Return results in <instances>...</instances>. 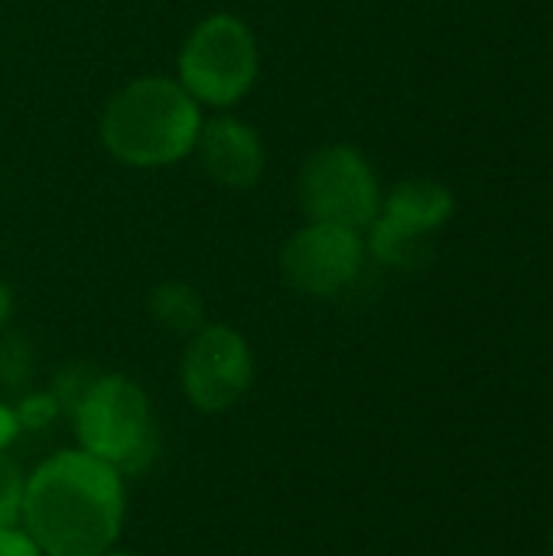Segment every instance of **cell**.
Instances as JSON below:
<instances>
[{"mask_svg":"<svg viewBox=\"0 0 553 556\" xmlns=\"http://www.w3.org/2000/svg\"><path fill=\"white\" fill-rule=\"evenodd\" d=\"M20 525L42 556L108 554L124 525L121 472L85 450L49 456L23 485Z\"/></svg>","mask_w":553,"mask_h":556,"instance_id":"1","label":"cell"},{"mask_svg":"<svg viewBox=\"0 0 553 556\" xmlns=\"http://www.w3.org/2000/svg\"><path fill=\"white\" fill-rule=\"evenodd\" d=\"M199 127L196 98L169 78H137L124 85L101 114L108 153L143 169L183 160L196 147Z\"/></svg>","mask_w":553,"mask_h":556,"instance_id":"2","label":"cell"},{"mask_svg":"<svg viewBox=\"0 0 553 556\" xmlns=\"http://www.w3.org/2000/svg\"><path fill=\"white\" fill-rule=\"evenodd\" d=\"M78 450L111 463L117 472L137 469L153 453V420L147 394L124 375L91 381L75 407Z\"/></svg>","mask_w":553,"mask_h":556,"instance_id":"3","label":"cell"},{"mask_svg":"<svg viewBox=\"0 0 553 556\" xmlns=\"http://www.w3.org/2000/svg\"><path fill=\"white\" fill-rule=\"evenodd\" d=\"M257 78V42L228 13L202 20L179 52V85L205 104H235Z\"/></svg>","mask_w":553,"mask_h":556,"instance_id":"4","label":"cell"},{"mask_svg":"<svg viewBox=\"0 0 553 556\" xmlns=\"http://www.w3.org/2000/svg\"><path fill=\"white\" fill-rule=\"evenodd\" d=\"M300 202L310 222L365 228L378 212V186L352 147H323L313 153L300 173Z\"/></svg>","mask_w":553,"mask_h":556,"instance_id":"5","label":"cell"},{"mask_svg":"<svg viewBox=\"0 0 553 556\" xmlns=\"http://www.w3.org/2000/svg\"><path fill=\"white\" fill-rule=\"evenodd\" d=\"M254 358L231 326H202L183 355V391L202 414L231 410L251 388Z\"/></svg>","mask_w":553,"mask_h":556,"instance_id":"6","label":"cell"},{"mask_svg":"<svg viewBox=\"0 0 553 556\" xmlns=\"http://www.w3.org/2000/svg\"><path fill=\"white\" fill-rule=\"evenodd\" d=\"M362 267V241L352 228L313 222L297 231L284 254V280L306 296H332L355 280Z\"/></svg>","mask_w":553,"mask_h":556,"instance_id":"7","label":"cell"},{"mask_svg":"<svg viewBox=\"0 0 553 556\" xmlns=\"http://www.w3.org/2000/svg\"><path fill=\"white\" fill-rule=\"evenodd\" d=\"M196 147H199V160L205 173L228 189H251L264 173L261 137L241 121L218 117L199 127Z\"/></svg>","mask_w":553,"mask_h":556,"instance_id":"8","label":"cell"},{"mask_svg":"<svg viewBox=\"0 0 553 556\" xmlns=\"http://www.w3.org/2000/svg\"><path fill=\"white\" fill-rule=\"evenodd\" d=\"M453 212V195L440 186V182H427V179H411L401 182L391 199H388V218H398L417 231H433L437 225H443Z\"/></svg>","mask_w":553,"mask_h":556,"instance_id":"9","label":"cell"},{"mask_svg":"<svg viewBox=\"0 0 553 556\" xmlns=\"http://www.w3.org/2000/svg\"><path fill=\"white\" fill-rule=\"evenodd\" d=\"M150 316H153V323H160L163 329L179 332V336H196L202 329V323H205V309H202L199 293L189 283H179V280L153 287Z\"/></svg>","mask_w":553,"mask_h":556,"instance_id":"10","label":"cell"},{"mask_svg":"<svg viewBox=\"0 0 553 556\" xmlns=\"http://www.w3.org/2000/svg\"><path fill=\"white\" fill-rule=\"evenodd\" d=\"M372 251L385 264H398V267L417 264V261L427 257V231H417V228H411V225L385 215L381 222H375Z\"/></svg>","mask_w":553,"mask_h":556,"instance_id":"11","label":"cell"},{"mask_svg":"<svg viewBox=\"0 0 553 556\" xmlns=\"http://www.w3.org/2000/svg\"><path fill=\"white\" fill-rule=\"evenodd\" d=\"M23 485H26V479H23L20 466L7 453H0V531L20 525Z\"/></svg>","mask_w":553,"mask_h":556,"instance_id":"12","label":"cell"},{"mask_svg":"<svg viewBox=\"0 0 553 556\" xmlns=\"http://www.w3.org/2000/svg\"><path fill=\"white\" fill-rule=\"evenodd\" d=\"M55 410H59L55 397H49V394H33V397H26V401L16 407V420H20L23 430H39V427H46V424L55 417Z\"/></svg>","mask_w":553,"mask_h":556,"instance_id":"13","label":"cell"},{"mask_svg":"<svg viewBox=\"0 0 553 556\" xmlns=\"http://www.w3.org/2000/svg\"><path fill=\"white\" fill-rule=\"evenodd\" d=\"M0 556H42L36 547V541L16 525V528H3L0 531Z\"/></svg>","mask_w":553,"mask_h":556,"instance_id":"14","label":"cell"},{"mask_svg":"<svg viewBox=\"0 0 553 556\" xmlns=\"http://www.w3.org/2000/svg\"><path fill=\"white\" fill-rule=\"evenodd\" d=\"M20 420H16V410H10V407H3L0 404V453H7L10 450V443L20 437Z\"/></svg>","mask_w":553,"mask_h":556,"instance_id":"15","label":"cell"},{"mask_svg":"<svg viewBox=\"0 0 553 556\" xmlns=\"http://www.w3.org/2000/svg\"><path fill=\"white\" fill-rule=\"evenodd\" d=\"M7 313H10V293H7V287L0 283V326H3V319H7Z\"/></svg>","mask_w":553,"mask_h":556,"instance_id":"16","label":"cell"},{"mask_svg":"<svg viewBox=\"0 0 553 556\" xmlns=\"http://www.w3.org/2000/svg\"><path fill=\"white\" fill-rule=\"evenodd\" d=\"M101 556H127V554H114V551H108V554H101Z\"/></svg>","mask_w":553,"mask_h":556,"instance_id":"17","label":"cell"}]
</instances>
